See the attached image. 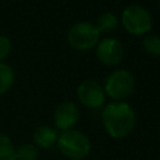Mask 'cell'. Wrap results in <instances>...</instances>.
<instances>
[{
  "mask_svg": "<svg viewBox=\"0 0 160 160\" xmlns=\"http://www.w3.org/2000/svg\"><path fill=\"white\" fill-rule=\"evenodd\" d=\"M58 130L50 125H40L32 132V144L39 149H50L58 141Z\"/></svg>",
  "mask_w": 160,
  "mask_h": 160,
  "instance_id": "9c48e42d",
  "label": "cell"
},
{
  "mask_svg": "<svg viewBox=\"0 0 160 160\" xmlns=\"http://www.w3.org/2000/svg\"><path fill=\"white\" fill-rule=\"evenodd\" d=\"M40 149L32 142H21L15 148V160H38Z\"/></svg>",
  "mask_w": 160,
  "mask_h": 160,
  "instance_id": "7c38bea8",
  "label": "cell"
},
{
  "mask_svg": "<svg viewBox=\"0 0 160 160\" xmlns=\"http://www.w3.org/2000/svg\"><path fill=\"white\" fill-rule=\"evenodd\" d=\"M78 100L86 108L96 109L105 102V91L95 80H84L76 88Z\"/></svg>",
  "mask_w": 160,
  "mask_h": 160,
  "instance_id": "8992f818",
  "label": "cell"
},
{
  "mask_svg": "<svg viewBox=\"0 0 160 160\" xmlns=\"http://www.w3.org/2000/svg\"><path fill=\"white\" fill-rule=\"evenodd\" d=\"M121 24L131 35H144L152 26V18L149 10L141 5H129L122 10Z\"/></svg>",
  "mask_w": 160,
  "mask_h": 160,
  "instance_id": "277c9868",
  "label": "cell"
},
{
  "mask_svg": "<svg viewBox=\"0 0 160 160\" xmlns=\"http://www.w3.org/2000/svg\"><path fill=\"white\" fill-rule=\"evenodd\" d=\"M94 25L99 30V32H111L118 28L119 19L115 14L106 11V12H102L98 16L96 22Z\"/></svg>",
  "mask_w": 160,
  "mask_h": 160,
  "instance_id": "8fae6325",
  "label": "cell"
},
{
  "mask_svg": "<svg viewBox=\"0 0 160 160\" xmlns=\"http://www.w3.org/2000/svg\"><path fill=\"white\" fill-rule=\"evenodd\" d=\"M56 146L61 155L69 160H82L91 151V142L88 135L75 129L60 132Z\"/></svg>",
  "mask_w": 160,
  "mask_h": 160,
  "instance_id": "7a4b0ae2",
  "label": "cell"
},
{
  "mask_svg": "<svg viewBox=\"0 0 160 160\" xmlns=\"http://www.w3.org/2000/svg\"><path fill=\"white\" fill-rule=\"evenodd\" d=\"M159 4H160V0H159Z\"/></svg>",
  "mask_w": 160,
  "mask_h": 160,
  "instance_id": "2e32d148",
  "label": "cell"
},
{
  "mask_svg": "<svg viewBox=\"0 0 160 160\" xmlns=\"http://www.w3.org/2000/svg\"><path fill=\"white\" fill-rule=\"evenodd\" d=\"M100 39V32L94 24L89 21L75 22L68 31L69 45L79 51H86L96 46Z\"/></svg>",
  "mask_w": 160,
  "mask_h": 160,
  "instance_id": "5b68a950",
  "label": "cell"
},
{
  "mask_svg": "<svg viewBox=\"0 0 160 160\" xmlns=\"http://www.w3.org/2000/svg\"><path fill=\"white\" fill-rule=\"evenodd\" d=\"M102 89L105 95L112 100L122 101L132 94L135 89V78L129 70L116 69L105 78Z\"/></svg>",
  "mask_w": 160,
  "mask_h": 160,
  "instance_id": "3957f363",
  "label": "cell"
},
{
  "mask_svg": "<svg viewBox=\"0 0 160 160\" xmlns=\"http://www.w3.org/2000/svg\"><path fill=\"white\" fill-rule=\"evenodd\" d=\"M11 48H12L11 40L5 35H0V61L5 60L9 56Z\"/></svg>",
  "mask_w": 160,
  "mask_h": 160,
  "instance_id": "9a60e30c",
  "label": "cell"
},
{
  "mask_svg": "<svg viewBox=\"0 0 160 160\" xmlns=\"http://www.w3.org/2000/svg\"><path fill=\"white\" fill-rule=\"evenodd\" d=\"M15 148L11 138L0 132V160H15Z\"/></svg>",
  "mask_w": 160,
  "mask_h": 160,
  "instance_id": "4fadbf2b",
  "label": "cell"
},
{
  "mask_svg": "<svg viewBox=\"0 0 160 160\" xmlns=\"http://www.w3.org/2000/svg\"><path fill=\"white\" fill-rule=\"evenodd\" d=\"M96 56L105 65H118L124 58V45L116 38H105L96 44Z\"/></svg>",
  "mask_w": 160,
  "mask_h": 160,
  "instance_id": "ba28073f",
  "label": "cell"
},
{
  "mask_svg": "<svg viewBox=\"0 0 160 160\" xmlns=\"http://www.w3.org/2000/svg\"><path fill=\"white\" fill-rule=\"evenodd\" d=\"M15 82V71L11 65L0 61V95L6 94Z\"/></svg>",
  "mask_w": 160,
  "mask_h": 160,
  "instance_id": "30bf717a",
  "label": "cell"
},
{
  "mask_svg": "<svg viewBox=\"0 0 160 160\" xmlns=\"http://www.w3.org/2000/svg\"><path fill=\"white\" fill-rule=\"evenodd\" d=\"M80 119V109L72 101H62L60 102L52 114V121L56 130L66 131L71 130Z\"/></svg>",
  "mask_w": 160,
  "mask_h": 160,
  "instance_id": "52a82bcc",
  "label": "cell"
},
{
  "mask_svg": "<svg viewBox=\"0 0 160 160\" xmlns=\"http://www.w3.org/2000/svg\"><path fill=\"white\" fill-rule=\"evenodd\" d=\"M144 50L151 56H160V36L156 34L146 35L142 39Z\"/></svg>",
  "mask_w": 160,
  "mask_h": 160,
  "instance_id": "5bb4252c",
  "label": "cell"
},
{
  "mask_svg": "<svg viewBox=\"0 0 160 160\" xmlns=\"http://www.w3.org/2000/svg\"><path fill=\"white\" fill-rule=\"evenodd\" d=\"M101 120L108 135L112 139H125L131 134L136 124V115L130 104L111 101L101 111Z\"/></svg>",
  "mask_w": 160,
  "mask_h": 160,
  "instance_id": "6da1fadb",
  "label": "cell"
}]
</instances>
